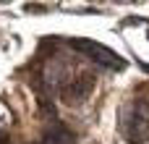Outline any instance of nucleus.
<instances>
[{
	"mask_svg": "<svg viewBox=\"0 0 149 144\" xmlns=\"http://www.w3.org/2000/svg\"><path fill=\"white\" fill-rule=\"evenodd\" d=\"M118 126L126 142L141 144L149 134V100H131L118 113Z\"/></svg>",
	"mask_w": 149,
	"mask_h": 144,
	"instance_id": "1",
	"label": "nucleus"
},
{
	"mask_svg": "<svg viewBox=\"0 0 149 144\" xmlns=\"http://www.w3.org/2000/svg\"><path fill=\"white\" fill-rule=\"evenodd\" d=\"M71 47L89 55L94 63L105 66V68H113V71H123L126 68V58H120L118 52H113L110 47L100 45V42H92V39H71Z\"/></svg>",
	"mask_w": 149,
	"mask_h": 144,
	"instance_id": "2",
	"label": "nucleus"
},
{
	"mask_svg": "<svg viewBox=\"0 0 149 144\" xmlns=\"http://www.w3.org/2000/svg\"><path fill=\"white\" fill-rule=\"evenodd\" d=\"M73 142H76V136L63 123H52L45 131V139H42V144H73Z\"/></svg>",
	"mask_w": 149,
	"mask_h": 144,
	"instance_id": "3",
	"label": "nucleus"
},
{
	"mask_svg": "<svg viewBox=\"0 0 149 144\" xmlns=\"http://www.w3.org/2000/svg\"><path fill=\"white\" fill-rule=\"evenodd\" d=\"M5 126H8V115H5V110H0V134L5 131Z\"/></svg>",
	"mask_w": 149,
	"mask_h": 144,
	"instance_id": "4",
	"label": "nucleus"
},
{
	"mask_svg": "<svg viewBox=\"0 0 149 144\" xmlns=\"http://www.w3.org/2000/svg\"><path fill=\"white\" fill-rule=\"evenodd\" d=\"M147 37H149V31H147Z\"/></svg>",
	"mask_w": 149,
	"mask_h": 144,
	"instance_id": "5",
	"label": "nucleus"
}]
</instances>
